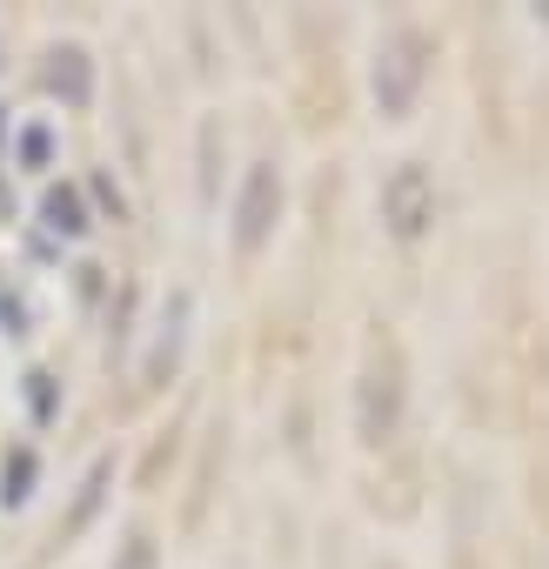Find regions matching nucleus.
<instances>
[{
    "instance_id": "5",
    "label": "nucleus",
    "mask_w": 549,
    "mask_h": 569,
    "mask_svg": "<svg viewBox=\"0 0 549 569\" xmlns=\"http://www.w3.org/2000/svg\"><path fill=\"white\" fill-rule=\"evenodd\" d=\"M48 61H54V68H48V88L81 108V101H88V54H81V48H61V54H48Z\"/></svg>"
},
{
    "instance_id": "10",
    "label": "nucleus",
    "mask_w": 549,
    "mask_h": 569,
    "mask_svg": "<svg viewBox=\"0 0 549 569\" xmlns=\"http://www.w3.org/2000/svg\"><path fill=\"white\" fill-rule=\"evenodd\" d=\"M48 148H54V128H48V121L21 134V161H28V168H41V161H48Z\"/></svg>"
},
{
    "instance_id": "8",
    "label": "nucleus",
    "mask_w": 549,
    "mask_h": 569,
    "mask_svg": "<svg viewBox=\"0 0 549 569\" xmlns=\"http://www.w3.org/2000/svg\"><path fill=\"white\" fill-rule=\"evenodd\" d=\"M41 221H48L54 234H81V228H88V214H81V194H74V188H48V201H41Z\"/></svg>"
},
{
    "instance_id": "1",
    "label": "nucleus",
    "mask_w": 549,
    "mask_h": 569,
    "mask_svg": "<svg viewBox=\"0 0 549 569\" xmlns=\"http://www.w3.org/2000/svg\"><path fill=\"white\" fill-rule=\"evenodd\" d=\"M274 221H282V168H274V161H254L248 181H241V201H234V248L254 254V248L274 234Z\"/></svg>"
},
{
    "instance_id": "6",
    "label": "nucleus",
    "mask_w": 549,
    "mask_h": 569,
    "mask_svg": "<svg viewBox=\"0 0 549 569\" xmlns=\"http://www.w3.org/2000/svg\"><path fill=\"white\" fill-rule=\"evenodd\" d=\"M181 329H188V296H174V302H168V316H161V342H154V362H148V382H161V376L174 369V349H181Z\"/></svg>"
},
{
    "instance_id": "7",
    "label": "nucleus",
    "mask_w": 549,
    "mask_h": 569,
    "mask_svg": "<svg viewBox=\"0 0 549 569\" xmlns=\"http://www.w3.org/2000/svg\"><path fill=\"white\" fill-rule=\"evenodd\" d=\"M34 449H14L8 462H0V502H28L34 496Z\"/></svg>"
},
{
    "instance_id": "11",
    "label": "nucleus",
    "mask_w": 549,
    "mask_h": 569,
    "mask_svg": "<svg viewBox=\"0 0 549 569\" xmlns=\"http://www.w3.org/2000/svg\"><path fill=\"white\" fill-rule=\"evenodd\" d=\"M28 402H34V422L54 416V376H28Z\"/></svg>"
},
{
    "instance_id": "9",
    "label": "nucleus",
    "mask_w": 549,
    "mask_h": 569,
    "mask_svg": "<svg viewBox=\"0 0 549 569\" xmlns=\"http://www.w3.org/2000/svg\"><path fill=\"white\" fill-rule=\"evenodd\" d=\"M114 569H161L154 536H128V542H121V556H114Z\"/></svg>"
},
{
    "instance_id": "3",
    "label": "nucleus",
    "mask_w": 549,
    "mask_h": 569,
    "mask_svg": "<svg viewBox=\"0 0 549 569\" xmlns=\"http://www.w3.org/2000/svg\"><path fill=\"white\" fill-rule=\"evenodd\" d=\"M416 88H422V41L416 34H389L382 54H376V108L382 114H409Z\"/></svg>"
},
{
    "instance_id": "2",
    "label": "nucleus",
    "mask_w": 549,
    "mask_h": 569,
    "mask_svg": "<svg viewBox=\"0 0 549 569\" xmlns=\"http://www.w3.org/2000/svg\"><path fill=\"white\" fill-rule=\"evenodd\" d=\"M382 221H389L402 241H416V234L436 221V181H429L422 161H402V168L382 181Z\"/></svg>"
},
{
    "instance_id": "4",
    "label": "nucleus",
    "mask_w": 549,
    "mask_h": 569,
    "mask_svg": "<svg viewBox=\"0 0 549 569\" xmlns=\"http://www.w3.org/2000/svg\"><path fill=\"white\" fill-rule=\"evenodd\" d=\"M356 422H362V442H389L396 436V422H402V369H396V356L369 362L362 396H356Z\"/></svg>"
}]
</instances>
